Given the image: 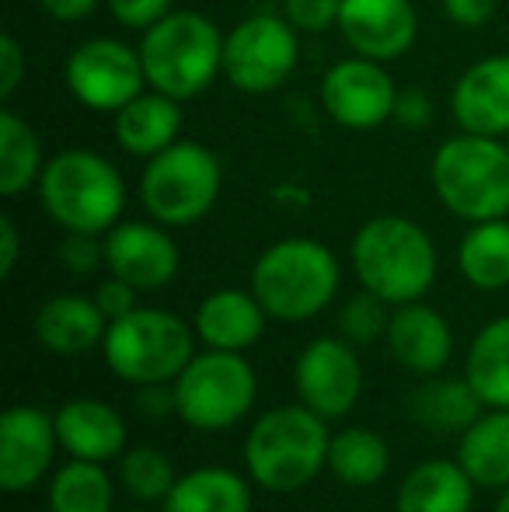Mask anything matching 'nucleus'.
I'll return each instance as SVG.
<instances>
[{
	"instance_id": "1",
	"label": "nucleus",
	"mask_w": 509,
	"mask_h": 512,
	"mask_svg": "<svg viewBox=\"0 0 509 512\" xmlns=\"http://www.w3.org/2000/svg\"><path fill=\"white\" fill-rule=\"evenodd\" d=\"M353 272L363 290L391 307L412 304L436 283V244L415 220L384 213L367 220L349 244Z\"/></svg>"
},
{
	"instance_id": "2",
	"label": "nucleus",
	"mask_w": 509,
	"mask_h": 512,
	"mask_svg": "<svg viewBox=\"0 0 509 512\" xmlns=\"http://www.w3.org/2000/svg\"><path fill=\"white\" fill-rule=\"evenodd\" d=\"M39 206L56 227L109 234L126 209V182L109 157L95 150H60L39 175Z\"/></svg>"
},
{
	"instance_id": "3",
	"label": "nucleus",
	"mask_w": 509,
	"mask_h": 512,
	"mask_svg": "<svg viewBox=\"0 0 509 512\" xmlns=\"http://www.w3.org/2000/svg\"><path fill=\"white\" fill-rule=\"evenodd\" d=\"M328 418L307 405L265 411L245 439V467L265 492H300L328 467Z\"/></svg>"
},
{
	"instance_id": "4",
	"label": "nucleus",
	"mask_w": 509,
	"mask_h": 512,
	"mask_svg": "<svg viewBox=\"0 0 509 512\" xmlns=\"http://www.w3.org/2000/svg\"><path fill=\"white\" fill-rule=\"evenodd\" d=\"M342 283L339 258L314 237H283L258 255L252 293L265 314L286 324L318 317L335 300Z\"/></svg>"
},
{
	"instance_id": "5",
	"label": "nucleus",
	"mask_w": 509,
	"mask_h": 512,
	"mask_svg": "<svg viewBox=\"0 0 509 512\" xmlns=\"http://www.w3.org/2000/svg\"><path fill=\"white\" fill-rule=\"evenodd\" d=\"M147 88L178 102L203 95L224 74V32L199 11H171L140 35Z\"/></svg>"
},
{
	"instance_id": "6",
	"label": "nucleus",
	"mask_w": 509,
	"mask_h": 512,
	"mask_svg": "<svg viewBox=\"0 0 509 512\" xmlns=\"http://www.w3.org/2000/svg\"><path fill=\"white\" fill-rule=\"evenodd\" d=\"M429 182L436 199L461 220H499L509 213V147L499 136L461 129L436 147Z\"/></svg>"
},
{
	"instance_id": "7",
	"label": "nucleus",
	"mask_w": 509,
	"mask_h": 512,
	"mask_svg": "<svg viewBox=\"0 0 509 512\" xmlns=\"http://www.w3.org/2000/svg\"><path fill=\"white\" fill-rule=\"evenodd\" d=\"M196 331L171 310L136 307L133 314L109 321L102 356L119 380L133 387L175 384L178 373L189 366Z\"/></svg>"
},
{
	"instance_id": "8",
	"label": "nucleus",
	"mask_w": 509,
	"mask_h": 512,
	"mask_svg": "<svg viewBox=\"0 0 509 512\" xmlns=\"http://www.w3.org/2000/svg\"><path fill=\"white\" fill-rule=\"evenodd\" d=\"M224 171L210 147L196 140H175L168 150L147 157L140 175V199L150 220L164 227H189L203 220L220 199Z\"/></svg>"
},
{
	"instance_id": "9",
	"label": "nucleus",
	"mask_w": 509,
	"mask_h": 512,
	"mask_svg": "<svg viewBox=\"0 0 509 512\" xmlns=\"http://www.w3.org/2000/svg\"><path fill=\"white\" fill-rule=\"evenodd\" d=\"M171 387H175V415L199 432H224L238 425L258 398L252 363L241 352L224 349L196 352Z\"/></svg>"
},
{
	"instance_id": "10",
	"label": "nucleus",
	"mask_w": 509,
	"mask_h": 512,
	"mask_svg": "<svg viewBox=\"0 0 509 512\" xmlns=\"http://www.w3.org/2000/svg\"><path fill=\"white\" fill-rule=\"evenodd\" d=\"M300 60V32L283 14L258 11L224 35V77L241 95H272Z\"/></svg>"
},
{
	"instance_id": "11",
	"label": "nucleus",
	"mask_w": 509,
	"mask_h": 512,
	"mask_svg": "<svg viewBox=\"0 0 509 512\" xmlns=\"http://www.w3.org/2000/svg\"><path fill=\"white\" fill-rule=\"evenodd\" d=\"M63 81H67V91L77 105L112 115L126 102H133L140 91H147L140 49L126 46L123 39H109V35L81 42L67 56Z\"/></svg>"
},
{
	"instance_id": "12",
	"label": "nucleus",
	"mask_w": 509,
	"mask_h": 512,
	"mask_svg": "<svg viewBox=\"0 0 509 512\" xmlns=\"http://www.w3.org/2000/svg\"><path fill=\"white\" fill-rule=\"evenodd\" d=\"M293 387L300 405L318 411L321 418H346L363 394V363L356 345L342 335L307 342L293 363Z\"/></svg>"
},
{
	"instance_id": "13",
	"label": "nucleus",
	"mask_w": 509,
	"mask_h": 512,
	"mask_svg": "<svg viewBox=\"0 0 509 512\" xmlns=\"http://www.w3.org/2000/svg\"><path fill=\"white\" fill-rule=\"evenodd\" d=\"M394 98H398L394 77L387 74L384 63L367 56L332 63L321 77V105L328 119L353 133L381 129L394 115Z\"/></svg>"
},
{
	"instance_id": "14",
	"label": "nucleus",
	"mask_w": 509,
	"mask_h": 512,
	"mask_svg": "<svg viewBox=\"0 0 509 512\" xmlns=\"http://www.w3.org/2000/svg\"><path fill=\"white\" fill-rule=\"evenodd\" d=\"M178 244L157 220H119L105 234V269L140 293L161 290L178 272Z\"/></svg>"
},
{
	"instance_id": "15",
	"label": "nucleus",
	"mask_w": 509,
	"mask_h": 512,
	"mask_svg": "<svg viewBox=\"0 0 509 512\" xmlns=\"http://www.w3.org/2000/svg\"><path fill=\"white\" fill-rule=\"evenodd\" d=\"M56 418L42 408L14 405L0 418V488L11 495L28 492L49 474L56 457Z\"/></svg>"
},
{
	"instance_id": "16",
	"label": "nucleus",
	"mask_w": 509,
	"mask_h": 512,
	"mask_svg": "<svg viewBox=\"0 0 509 512\" xmlns=\"http://www.w3.org/2000/svg\"><path fill=\"white\" fill-rule=\"evenodd\" d=\"M339 32L356 56L387 63L415 46L419 14L412 0H342Z\"/></svg>"
},
{
	"instance_id": "17",
	"label": "nucleus",
	"mask_w": 509,
	"mask_h": 512,
	"mask_svg": "<svg viewBox=\"0 0 509 512\" xmlns=\"http://www.w3.org/2000/svg\"><path fill=\"white\" fill-rule=\"evenodd\" d=\"M450 112L464 133L503 140L509 133V53L471 63L454 81Z\"/></svg>"
},
{
	"instance_id": "18",
	"label": "nucleus",
	"mask_w": 509,
	"mask_h": 512,
	"mask_svg": "<svg viewBox=\"0 0 509 512\" xmlns=\"http://www.w3.org/2000/svg\"><path fill=\"white\" fill-rule=\"evenodd\" d=\"M387 349H391L394 363L405 366L408 373L433 377V373H443V366L454 356V331L436 307L412 300V304L391 310Z\"/></svg>"
},
{
	"instance_id": "19",
	"label": "nucleus",
	"mask_w": 509,
	"mask_h": 512,
	"mask_svg": "<svg viewBox=\"0 0 509 512\" xmlns=\"http://www.w3.org/2000/svg\"><path fill=\"white\" fill-rule=\"evenodd\" d=\"M105 331H109V317L95 297H84V293H60L35 310V338L42 349L63 359L84 356L102 345Z\"/></svg>"
},
{
	"instance_id": "20",
	"label": "nucleus",
	"mask_w": 509,
	"mask_h": 512,
	"mask_svg": "<svg viewBox=\"0 0 509 512\" xmlns=\"http://www.w3.org/2000/svg\"><path fill=\"white\" fill-rule=\"evenodd\" d=\"M56 436L60 446L77 460H95V464H109V460L123 457L126 450V422L112 405L98 398H77L67 401L56 411Z\"/></svg>"
},
{
	"instance_id": "21",
	"label": "nucleus",
	"mask_w": 509,
	"mask_h": 512,
	"mask_svg": "<svg viewBox=\"0 0 509 512\" xmlns=\"http://www.w3.org/2000/svg\"><path fill=\"white\" fill-rule=\"evenodd\" d=\"M265 307L252 290H217L196 310V338L206 349L245 352L262 338Z\"/></svg>"
},
{
	"instance_id": "22",
	"label": "nucleus",
	"mask_w": 509,
	"mask_h": 512,
	"mask_svg": "<svg viewBox=\"0 0 509 512\" xmlns=\"http://www.w3.org/2000/svg\"><path fill=\"white\" fill-rule=\"evenodd\" d=\"M182 133V102L147 88L116 112V140L126 154L154 157Z\"/></svg>"
},
{
	"instance_id": "23",
	"label": "nucleus",
	"mask_w": 509,
	"mask_h": 512,
	"mask_svg": "<svg viewBox=\"0 0 509 512\" xmlns=\"http://www.w3.org/2000/svg\"><path fill=\"white\" fill-rule=\"evenodd\" d=\"M475 488L457 460H426L401 478L394 506L398 512H471Z\"/></svg>"
},
{
	"instance_id": "24",
	"label": "nucleus",
	"mask_w": 509,
	"mask_h": 512,
	"mask_svg": "<svg viewBox=\"0 0 509 512\" xmlns=\"http://www.w3.org/2000/svg\"><path fill=\"white\" fill-rule=\"evenodd\" d=\"M457 464L478 488L509 485V408L482 411V418L461 432Z\"/></svg>"
},
{
	"instance_id": "25",
	"label": "nucleus",
	"mask_w": 509,
	"mask_h": 512,
	"mask_svg": "<svg viewBox=\"0 0 509 512\" xmlns=\"http://www.w3.org/2000/svg\"><path fill=\"white\" fill-rule=\"evenodd\" d=\"M482 398L475 394V387L468 384V377H433L412 394V418L429 432L440 436H461L464 429L482 418Z\"/></svg>"
},
{
	"instance_id": "26",
	"label": "nucleus",
	"mask_w": 509,
	"mask_h": 512,
	"mask_svg": "<svg viewBox=\"0 0 509 512\" xmlns=\"http://www.w3.org/2000/svg\"><path fill=\"white\" fill-rule=\"evenodd\" d=\"M161 512H252V485L227 467H196L175 481Z\"/></svg>"
},
{
	"instance_id": "27",
	"label": "nucleus",
	"mask_w": 509,
	"mask_h": 512,
	"mask_svg": "<svg viewBox=\"0 0 509 512\" xmlns=\"http://www.w3.org/2000/svg\"><path fill=\"white\" fill-rule=\"evenodd\" d=\"M457 269L475 290L496 293L509 286V220L471 223L457 248Z\"/></svg>"
},
{
	"instance_id": "28",
	"label": "nucleus",
	"mask_w": 509,
	"mask_h": 512,
	"mask_svg": "<svg viewBox=\"0 0 509 512\" xmlns=\"http://www.w3.org/2000/svg\"><path fill=\"white\" fill-rule=\"evenodd\" d=\"M464 377L485 408H509V314L489 321L471 338Z\"/></svg>"
},
{
	"instance_id": "29",
	"label": "nucleus",
	"mask_w": 509,
	"mask_h": 512,
	"mask_svg": "<svg viewBox=\"0 0 509 512\" xmlns=\"http://www.w3.org/2000/svg\"><path fill=\"white\" fill-rule=\"evenodd\" d=\"M46 168L39 133L11 108H0V196L14 199L39 185Z\"/></svg>"
},
{
	"instance_id": "30",
	"label": "nucleus",
	"mask_w": 509,
	"mask_h": 512,
	"mask_svg": "<svg viewBox=\"0 0 509 512\" xmlns=\"http://www.w3.org/2000/svg\"><path fill=\"white\" fill-rule=\"evenodd\" d=\"M387 467H391V450H387L381 432L353 425V429H342L332 436V446H328V471L339 481H346V485H356V488L377 485V481H384Z\"/></svg>"
},
{
	"instance_id": "31",
	"label": "nucleus",
	"mask_w": 509,
	"mask_h": 512,
	"mask_svg": "<svg viewBox=\"0 0 509 512\" xmlns=\"http://www.w3.org/2000/svg\"><path fill=\"white\" fill-rule=\"evenodd\" d=\"M112 478L95 460L63 464L49 481V512H112Z\"/></svg>"
},
{
	"instance_id": "32",
	"label": "nucleus",
	"mask_w": 509,
	"mask_h": 512,
	"mask_svg": "<svg viewBox=\"0 0 509 512\" xmlns=\"http://www.w3.org/2000/svg\"><path fill=\"white\" fill-rule=\"evenodd\" d=\"M119 481L136 502H164L175 488L178 474L168 453L154 446H136L119 457Z\"/></svg>"
},
{
	"instance_id": "33",
	"label": "nucleus",
	"mask_w": 509,
	"mask_h": 512,
	"mask_svg": "<svg viewBox=\"0 0 509 512\" xmlns=\"http://www.w3.org/2000/svg\"><path fill=\"white\" fill-rule=\"evenodd\" d=\"M387 307L391 304L370 290L349 297L339 310V335L346 338V342H353L356 349L377 342V338H387V324H391Z\"/></svg>"
},
{
	"instance_id": "34",
	"label": "nucleus",
	"mask_w": 509,
	"mask_h": 512,
	"mask_svg": "<svg viewBox=\"0 0 509 512\" xmlns=\"http://www.w3.org/2000/svg\"><path fill=\"white\" fill-rule=\"evenodd\" d=\"M60 262L74 276H91L105 265V234H81L67 230L60 241Z\"/></svg>"
},
{
	"instance_id": "35",
	"label": "nucleus",
	"mask_w": 509,
	"mask_h": 512,
	"mask_svg": "<svg viewBox=\"0 0 509 512\" xmlns=\"http://www.w3.org/2000/svg\"><path fill=\"white\" fill-rule=\"evenodd\" d=\"M339 11L342 0H283V18L307 35H321L339 25Z\"/></svg>"
},
{
	"instance_id": "36",
	"label": "nucleus",
	"mask_w": 509,
	"mask_h": 512,
	"mask_svg": "<svg viewBox=\"0 0 509 512\" xmlns=\"http://www.w3.org/2000/svg\"><path fill=\"white\" fill-rule=\"evenodd\" d=\"M105 4H109L112 18L133 32H147L164 14H171V0H105Z\"/></svg>"
},
{
	"instance_id": "37",
	"label": "nucleus",
	"mask_w": 509,
	"mask_h": 512,
	"mask_svg": "<svg viewBox=\"0 0 509 512\" xmlns=\"http://www.w3.org/2000/svg\"><path fill=\"white\" fill-rule=\"evenodd\" d=\"M391 122H398L405 129H426L433 122V98L422 88H398Z\"/></svg>"
},
{
	"instance_id": "38",
	"label": "nucleus",
	"mask_w": 509,
	"mask_h": 512,
	"mask_svg": "<svg viewBox=\"0 0 509 512\" xmlns=\"http://www.w3.org/2000/svg\"><path fill=\"white\" fill-rule=\"evenodd\" d=\"M136 293L140 290H136L133 283H126V279H119V276H109L95 290V300H98V307L105 310L109 321H119V317H126L136 310Z\"/></svg>"
},
{
	"instance_id": "39",
	"label": "nucleus",
	"mask_w": 509,
	"mask_h": 512,
	"mask_svg": "<svg viewBox=\"0 0 509 512\" xmlns=\"http://www.w3.org/2000/svg\"><path fill=\"white\" fill-rule=\"evenodd\" d=\"M21 77H25V53H21V42L11 32L0 35V98H11L18 91Z\"/></svg>"
},
{
	"instance_id": "40",
	"label": "nucleus",
	"mask_w": 509,
	"mask_h": 512,
	"mask_svg": "<svg viewBox=\"0 0 509 512\" xmlns=\"http://www.w3.org/2000/svg\"><path fill=\"white\" fill-rule=\"evenodd\" d=\"M443 14L461 28H482L485 21H492L499 0H440Z\"/></svg>"
},
{
	"instance_id": "41",
	"label": "nucleus",
	"mask_w": 509,
	"mask_h": 512,
	"mask_svg": "<svg viewBox=\"0 0 509 512\" xmlns=\"http://www.w3.org/2000/svg\"><path fill=\"white\" fill-rule=\"evenodd\" d=\"M136 411H140V415H147V418L175 415V387H171V384H147V387H140Z\"/></svg>"
},
{
	"instance_id": "42",
	"label": "nucleus",
	"mask_w": 509,
	"mask_h": 512,
	"mask_svg": "<svg viewBox=\"0 0 509 512\" xmlns=\"http://www.w3.org/2000/svg\"><path fill=\"white\" fill-rule=\"evenodd\" d=\"M21 255V234H18V223L11 216H0V276L11 279L14 276V265H18Z\"/></svg>"
},
{
	"instance_id": "43",
	"label": "nucleus",
	"mask_w": 509,
	"mask_h": 512,
	"mask_svg": "<svg viewBox=\"0 0 509 512\" xmlns=\"http://www.w3.org/2000/svg\"><path fill=\"white\" fill-rule=\"evenodd\" d=\"M35 4L56 21H81V18H88L102 0H35Z\"/></svg>"
},
{
	"instance_id": "44",
	"label": "nucleus",
	"mask_w": 509,
	"mask_h": 512,
	"mask_svg": "<svg viewBox=\"0 0 509 512\" xmlns=\"http://www.w3.org/2000/svg\"><path fill=\"white\" fill-rule=\"evenodd\" d=\"M496 512H509V485L499 488V499H496Z\"/></svg>"
},
{
	"instance_id": "45",
	"label": "nucleus",
	"mask_w": 509,
	"mask_h": 512,
	"mask_svg": "<svg viewBox=\"0 0 509 512\" xmlns=\"http://www.w3.org/2000/svg\"><path fill=\"white\" fill-rule=\"evenodd\" d=\"M126 512H147V509H126Z\"/></svg>"
}]
</instances>
